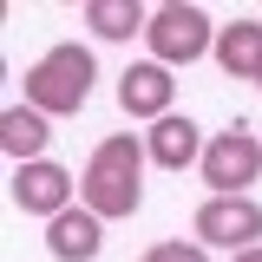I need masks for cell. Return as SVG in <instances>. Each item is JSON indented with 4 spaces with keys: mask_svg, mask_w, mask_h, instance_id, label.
I'll use <instances>...</instances> for the list:
<instances>
[{
    "mask_svg": "<svg viewBox=\"0 0 262 262\" xmlns=\"http://www.w3.org/2000/svg\"><path fill=\"white\" fill-rule=\"evenodd\" d=\"M144 262H210V249H203V243H184V236H170V243H151Z\"/></svg>",
    "mask_w": 262,
    "mask_h": 262,
    "instance_id": "cell-13",
    "label": "cell"
},
{
    "mask_svg": "<svg viewBox=\"0 0 262 262\" xmlns=\"http://www.w3.org/2000/svg\"><path fill=\"white\" fill-rule=\"evenodd\" d=\"M170 98H177V79H170V66H158V59H138V66H125L118 72V105H125L131 118H170Z\"/></svg>",
    "mask_w": 262,
    "mask_h": 262,
    "instance_id": "cell-7",
    "label": "cell"
},
{
    "mask_svg": "<svg viewBox=\"0 0 262 262\" xmlns=\"http://www.w3.org/2000/svg\"><path fill=\"white\" fill-rule=\"evenodd\" d=\"M210 59L223 66L229 79H249L256 85V72H262V20H229V27H216V53Z\"/></svg>",
    "mask_w": 262,
    "mask_h": 262,
    "instance_id": "cell-11",
    "label": "cell"
},
{
    "mask_svg": "<svg viewBox=\"0 0 262 262\" xmlns=\"http://www.w3.org/2000/svg\"><path fill=\"white\" fill-rule=\"evenodd\" d=\"M46 249H53V262H92L105 249V223H98L85 203H72L66 216L46 223Z\"/></svg>",
    "mask_w": 262,
    "mask_h": 262,
    "instance_id": "cell-10",
    "label": "cell"
},
{
    "mask_svg": "<svg viewBox=\"0 0 262 262\" xmlns=\"http://www.w3.org/2000/svg\"><path fill=\"white\" fill-rule=\"evenodd\" d=\"M85 27L98 39H131V33L151 27V13L138 7V0H85Z\"/></svg>",
    "mask_w": 262,
    "mask_h": 262,
    "instance_id": "cell-12",
    "label": "cell"
},
{
    "mask_svg": "<svg viewBox=\"0 0 262 262\" xmlns=\"http://www.w3.org/2000/svg\"><path fill=\"white\" fill-rule=\"evenodd\" d=\"M229 262H262V249H243V256H229Z\"/></svg>",
    "mask_w": 262,
    "mask_h": 262,
    "instance_id": "cell-14",
    "label": "cell"
},
{
    "mask_svg": "<svg viewBox=\"0 0 262 262\" xmlns=\"http://www.w3.org/2000/svg\"><path fill=\"white\" fill-rule=\"evenodd\" d=\"M203 131H196V118H184V112H170V118H158V125L144 131V151H151V164L158 170H184V164H203Z\"/></svg>",
    "mask_w": 262,
    "mask_h": 262,
    "instance_id": "cell-8",
    "label": "cell"
},
{
    "mask_svg": "<svg viewBox=\"0 0 262 262\" xmlns=\"http://www.w3.org/2000/svg\"><path fill=\"white\" fill-rule=\"evenodd\" d=\"M7 196H13V210H27V216H66L72 210V196H79V177L66 170V164L39 158V164H20L13 170V184H7Z\"/></svg>",
    "mask_w": 262,
    "mask_h": 262,
    "instance_id": "cell-6",
    "label": "cell"
},
{
    "mask_svg": "<svg viewBox=\"0 0 262 262\" xmlns=\"http://www.w3.org/2000/svg\"><path fill=\"white\" fill-rule=\"evenodd\" d=\"M92 85H98V59H92V46H79V39H59V46H46L27 66V105L46 112V118L85 112Z\"/></svg>",
    "mask_w": 262,
    "mask_h": 262,
    "instance_id": "cell-2",
    "label": "cell"
},
{
    "mask_svg": "<svg viewBox=\"0 0 262 262\" xmlns=\"http://www.w3.org/2000/svg\"><path fill=\"white\" fill-rule=\"evenodd\" d=\"M190 229H196L203 249H229V256L262 249V203L256 196H203Z\"/></svg>",
    "mask_w": 262,
    "mask_h": 262,
    "instance_id": "cell-5",
    "label": "cell"
},
{
    "mask_svg": "<svg viewBox=\"0 0 262 262\" xmlns=\"http://www.w3.org/2000/svg\"><path fill=\"white\" fill-rule=\"evenodd\" d=\"M196 170H203L210 196H249V184L262 177V131H249L243 118H236L229 131H210Z\"/></svg>",
    "mask_w": 262,
    "mask_h": 262,
    "instance_id": "cell-4",
    "label": "cell"
},
{
    "mask_svg": "<svg viewBox=\"0 0 262 262\" xmlns=\"http://www.w3.org/2000/svg\"><path fill=\"white\" fill-rule=\"evenodd\" d=\"M144 138H131V131H112V138H98L85 170H79V203L92 210L98 223H118V216H138V203H144Z\"/></svg>",
    "mask_w": 262,
    "mask_h": 262,
    "instance_id": "cell-1",
    "label": "cell"
},
{
    "mask_svg": "<svg viewBox=\"0 0 262 262\" xmlns=\"http://www.w3.org/2000/svg\"><path fill=\"white\" fill-rule=\"evenodd\" d=\"M256 85H262V72H256Z\"/></svg>",
    "mask_w": 262,
    "mask_h": 262,
    "instance_id": "cell-15",
    "label": "cell"
},
{
    "mask_svg": "<svg viewBox=\"0 0 262 262\" xmlns=\"http://www.w3.org/2000/svg\"><path fill=\"white\" fill-rule=\"evenodd\" d=\"M46 144H53V118H46V112H33L27 98L0 112V151L13 158V170H20V164H39Z\"/></svg>",
    "mask_w": 262,
    "mask_h": 262,
    "instance_id": "cell-9",
    "label": "cell"
},
{
    "mask_svg": "<svg viewBox=\"0 0 262 262\" xmlns=\"http://www.w3.org/2000/svg\"><path fill=\"white\" fill-rule=\"evenodd\" d=\"M144 46H151V59L158 66H190L203 53H216V20L203 13V7H184V0H164L151 7V27H144Z\"/></svg>",
    "mask_w": 262,
    "mask_h": 262,
    "instance_id": "cell-3",
    "label": "cell"
}]
</instances>
